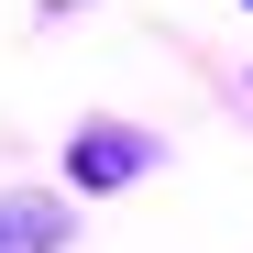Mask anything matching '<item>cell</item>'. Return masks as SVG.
I'll return each mask as SVG.
<instances>
[{"mask_svg":"<svg viewBox=\"0 0 253 253\" xmlns=\"http://www.w3.org/2000/svg\"><path fill=\"white\" fill-rule=\"evenodd\" d=\"M143 165H154V132H121V121H88V132L66 143L77 187H121V176H143Z\"/></svg>","mask_w":253,"mask_h":253,"instance_id":"6da1fadb","label":"cell"},{"mask_svg":"<svg viewBox=\"0 0 253 253\" xmlns=\"http://www.w3.org/2000/svg\"><path fill=\"white\" fill-rule=\"evenodd\" d=\"M66 242V209L55 198H11L0 187V253H55Z\"/></svg>","mask_w":253,"mask_h":253,"instance_id":"7a4b0ae2","label":"cell"},{"mask_svg":"<svg viewBox=\"0 0 253 253\" xmlns=\"http://www.w3.org/2000/svg\"><path fill=\"white\" fill-rule=\"evenodd\" d=\"M242 11H253V0H242Z\"/></svg>","mask_w":253,"mask_h":253,"instance_id":"3957f363","label":"cell"}]
</instances>
